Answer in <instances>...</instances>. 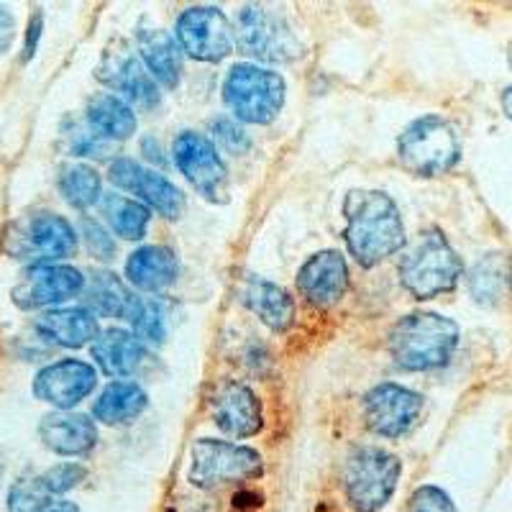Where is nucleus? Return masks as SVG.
I'll use <instances>...</instances> for the list:
<instances>
[{
  "label": "nucleus",
  "mask_w": 512,
  "mask_h": 512,
  "mask_svg": "<svg viewBox=\"0 0 512 512\" xmlns=\"http://www.w3.org/2000/svg\"><path fill=\"white\" fill-rule=\"evenodd\" d=\"M346 244L361 267L390 259L405 246V226L395 200L382 190H354L346 195Z\"/></svg>",
  "instance_id": "f257e3e1"
},
{
  "label": "nucleus",
  "mask_w": 512,
  "mask_h": 512,
  "mask_svg": "<svg viewBox=\"0 0 512 512\" xmlns=\"http://www.w3.org/2000/svg\"><path fill=\"white\" fill-rule=\"evenodd\" d=\"M461 331L454 320L438 313H410L390 331V354L397 367L408 372H428L446 367Z\"/></svg>",
  "instance_id": "f03ea898"
},
{
  "label": "nucleus",
  "mask_w": 512,
  "mask_h": 512,
  "mask_svg": "<svg viewBox=\"0 0 512 512\" xmlns=\"http://www.w3.org/2000/svg\"><path fill=\"white\" fill-rule=\"evenodd\" d=\"M461 272L464 267H461L459 254L438 228L420 233L418 241L410 246L400 262L402 287L418 300H431V297L456 290Z\"/></svg>",
  "instance_id": "7ed1b4c3"
},
{
  "label": "nucleus",
  "mask_w": 512,
  "mask_h": 512,
  "mask_svg": "<svg viewBox=\"0 0 512 512\" xmlns=\"http://www.w3.org/2000/svg\"><path fill=\"white\" fill-rule=\"evenodd\" d=\"M397 157L402 167L418 177L446 175L461 159L459 131L436 113L418 118L397 139Z\"/></svg>",
  "instance_id": "20e7f679"
},
{
  "label": "nucleus",
  "mask_w": 512,
  "mask_h": 512,
  "mask_svg": "<svg viewBox=\"0 0 512 512\" xmlns=\"http://www.w3.org/2000/svg\"><path fill=\"white\" fill-rule=\"evenodd\" d=\"M400 459L377 446H361L346 459L344 492L356 512H379L395 495Z\"/></svg>",
  "instance_id": "39448f33"
},
{
  "label": "nucleus",
  "mask_w": 512,
  "mask_h": 512,
  "mask_svg": "<svg viewBox=\"0 0 512 512\" xmlns=\"http://www.w3.org/2000/svg\"><path fill=\"white\" fill-rule=\"evenodd\" d=\"M3 249L18 262H31L36 267L75 254L77 233L72 223L57 213H31L6 228Z\"/></svg>",
  "instance_id": "423d86ee"
},
{
  "label": "nucleus",
  "mask_w": 512,
  "mask_h": 512,
  "mask_svg": "<svg viewBox=\"0 0 512 512\" xmlns=\"http://www.w3.org/2000/svg\"><path fill=\"white\" fill-rule=\"evenodd\" d=\"M282 75L256 64H233L223 80V100L246 123H269L285 105Z\"/></svg>",
  "instance_id": "0eeeda50"
},
{
  "label": "nucleus",
  "mask_w": 512,
  "mask_h": 512,
  "mask_svg": "<svg viewBox=\"0 0 512 512\" xmlns=\"http://www.w3.org/2000/svg\"><path fill=\"white\" fill-rule=\"evenodd\" d=\"M190 459L187 479L200 489L251 482V479H259L264 474V461L254 448L216 441V438H198L192 443Z\"/></svg>",
  "instance_id": "6e6552de"
},
{
  "label": "nucleus",
  "mask_w": 512,
  "mask_h": 512,
  "mask_svg": "<svg viewBox=\"0 0 512 512\" xmlns=\"http://www.w3.org/2000/svg\"><path fill=\"white\" fill-rule=\"evenodd\" d=\"M236 41L244 54L262 62H295L303 57V41L297 39L287 18L264 6H244L236 18Z\"/></svg>",
  "instance_id": "1a4fd4ad"
},
{
  "label": "nucleus",
  "mask_w": 512,
  "mask_h": 512,
  "mask_svg": "<svg viewBox=\"0 0 512 512\" xmlns=\"http://www.w3.org/2000/svg\"><path fill=\"white\" fill-rule=\"evenodd\" d=\"M172 152H175L177 169L190 182L192 190L210 203H226L231 180H228V169L213 141L205 139L198 131H182L175 139Z\"/></svg>",
  "instance_id": "9d476101"
},
{
  "label": "nucleus",
  "mask_w": 512,
  "mask_h": 512,
  "mask_svg": "<svg viewBox=\"0 0 512 512\" xmlns=\"http://www.w3.org/2000/svg\"><path fill=\"white\" fill-rule=\"evenodd\" d=\"M177 44L198 62H221L233 49L231 21L218 8H187L177 18Z\"/></svg>",
  "instance_id": "9b49d317"
},
{
  "label": "nucleus",
  "mask_w": 512,
  "mask_h": 512,
  "mask_svg": "<svg viewBox=\"0 0 512 512\" xmlns=\"http://www.w3.org/2000/svg\"><path fill=\"white\" fill-rule=\"evenodd\" d=\"M95 77L111 90L121 93L126 100L141 105V108L159 105L157 82L146 70L144 59H139V54L131 52L123 41H116V44L105 49Z\"/></svg>",
  "instance_id": "f8f14e48"
},
{
  "label": "nucleus",
  "mask_w": 512,
  "mask_h": 512,
  "mask_svg": "<svg viewBox=\"0 0 512 512\" xmlns=\"http://www.w3.org/2000/svg\"><path fill=\"white\" fill-rule=\"evenodd\" d=\"M423 397L395 382L377 384L364 397V418L377 436L397 438L408 433L418 420Z\"/></svg>",
  "instance_id": "ddd939ff"
},
{
  "label": "nucleus",
  "mask_w": 512,
  "mask_h": 512,
  "mask_svg": "<svg viewBox=\"0 0 512 512\" xmlns=\"http://www.w3.org/2000/svg\"><path fill=\"white\" fill-rule=\"evenodd\" d=\"M85 290V277L75 267H62V264H36L29 267L21 280L13 287V303L24 310L47 308L77 297Z\"/></svg>",
  "instance_id": "4468645a"
},
{
  "label": "nucleus",
  "mask_w": 512,
  "mask_h": 512,
  "mask_svg": "<svg viewBox=\"0 0 512 512\" xmlns=\"http://www.w3.org/2000/svg\"><path fill=\"white\" fill-rule=\"evenodd\" d=\"M108 177H111L113 185L141 198L146 208L159 210L162 216L180 218L182 210H185V195H182L180 187L172 185L167 177H162L154 169L141 167L134 159H116L108 169Z\"/></svg>",
  "instance_id": "2eb2a0df"
},
{
  "label": "nucleus",
  "mask_w": 512,
  "mask_h": 512,
  "mask_svg": "<svg viewBox=\"0 0 512 512\" xmlns=\"http://www.w3.org/2000/svg\"><path fill=\"white\" fill-rule=\"evenodd\" d=\"M98 384V374L88 361L62 359L41 369L34 379V392L39 400L59 410L75 408Z\"/></svg>",
  "instance_id": "dca6fc26"
},
{
  "label": "nucleus",
  "mask_w": 512,
  "mask_h": 512,
  "mask_svg": "<svg viewBox=\"0 0 512 512\" xmlns=\"http://www.w3.org/2000/svg\"><path fill=\"white\" fill-rule=\"evenodd\" d=\"M210 415L223 433L233 438H251L262 431V402L251 387L241 382H221L210 395Z\"/></svg>",
  "instance_id": "f3484780"
},
{
  "label": "nucleus",
  "mask_w": 512,
  "mask_h": 512,
  "mask_svg": "<svg viewBox=\"0 0 512 512\" xmlns=\"http://www.w3.org/2000/svg\"><path fill=\"white\" fill-rule=\"evenodd\" d=\"M349 287V267L338 251L310 256L297 272V290L315 308H333Z\"/></svg>",
  "instance_id": "a211bd4d"
},
{
  "label": "nucleus",
  "mask_w": 512,
  "mask_h": 512,
  "mask_svg": "<svg viewBox=\"0 0 512 512\" xmlns=\"http://www.w3.org/2000/svg\"><path fill=\"white\" fill-rule=\"evenodd\" d=\"M39 436L59 456H85L98 443V428L88 415L52 413L41 418Z\"/></svg>",
  "instance_id": "6ab92c4d"
},
{
  "label": "nucleus",
  "mask_w": 512,
  "mask_h": 512,
  "mask_svg": "<svg viewBox=\"0 0 512 512\" xmlns=\"http://www.w3.org/2000/svg\"><path fill=\"white\" fill-rule=\"evenodd\" d=\"M239 295L241 303L272 331H287L292 326V320H295V300H292V295L285 287L251 274L241 285Z\"/></svg>",
  "instance_id": "aec40b11"
},
{
  "label": "nucleus",
  "mask_w": 512,
  "mask_h": 512,
  "mask_svg": "<svg viewBox=\"0 0 512 512\" xmlns=\"http://www.w3.org/2000/svg\"><path fill=\"white\" fill-rule=\"evenodd\" d=\"M36 331L64 349H80L100 336L98 320L85 308L49 310L36 320Z\"/></svg>",
  "instance_id": "412c9836"
},
{
  "label": "nucleus",
  "mask_w": 512,
  "mask_h": 512,
  "mask_svg": "<svg viewBox=\"0 0 512 512\" xmlns=\"http://www.w3.org/2000/svg\"><path fill=\"white\" fill-rule=\"evenodd\" d=\"M180 264L175 251L167 246H141L128 256L126 277L144 292H159L177 280Z\"/></svg>",
  "instance_id": "4be33fe9"
},
{
  "label": "nucleus",
  "mask_w": 512,
  "mask_h": 512,
  "mask_svg": "<svg viewBox=\"0 0 512 512\" xmlns=\"http://www.w3.org/2000/svg\"><path fill=\"white\" fill-rule=\"evenodd\" d=\"M93 356L105 374L111 377H131L139 372L144 361V346L134 333L123 328H108L93 341Z\"/></svg>",
  "instance_id": "5701e85b"
},
{
  "label": "nucleus",
  "mask_w": 512,
  "mask_h": 512,
  "mask_svg": "<svg viewBox=\"0 0 512 512\" xmlns=\"http://www.w3.org/2000/svg\"><path fill=\"white\" fill-rule=\"evenodd\" d=\"M136 41H139V54L144 59L146 70L167 88H177L182 77L180 44L162 29H141Z\"/></svg>",
  "instance_id": "b1692460"
},
{
  "label": "nucleus",
  "mask_w": 512,
  "mask_h": 512,
  "mask_svg": "<svg viewBox=\"0 0 512 512\" xmlns=\"http://www.w3.org/2000/svg\"><path fill=\"white\" fill-rule=\"evenodd\" d=\"M85 303L90 310L111 318L131 320L139 305V297L128 292V287L113 272H90L85 280Z\"/></svg>",
  "instance_id": "393cba45"
},
{
  "label": "nucleus",
  "mask_w": 512,
  "mask_h": 512,
  "mask_svg": "<svg viewBox=\"0 0 512 512\" xmlns=\"http://www.w3.org/2000/svg\"><path fill=\"white\" fill-rule=\"evenodd\" d=\"M88 126L100 139L123 141L136 131V116L123 98L113 93H98L88 103Z\"/></svg>",
  "instance_id": "a878e982"
},
{
  "label": "nucleus",
  "mask_w": 512,
  "mask_h": 512,
  "mask_svg": "<svg viewBox=\"0 0 512 512\" xmlns=\"http://www.w3.org/2000/svg\"><path fill=\"white\" fill-rule=\"evenodd\" d=\"M149 405V397H146L144 387H139L136 382H128V379H121V382H111L100 392V397L95 400L93 415L98 420L108 425L128 423L134 420L136 415L144 413V408Z\"/></svg>",
  "instance_id": "bb28decb"
},
{
  "label": "nucleus",
  "mask_w": 512,
  "mask_h": 512,
  "mask_svg": "<svg viewBox=\"0 0 512 512\" xmlns=\"http://www.w3.org/2000/svg\"><path fill=\"white\" fill-rule=\"evenodd\" d=\"M100 208H103L105 221L111 223V228L121 239H144L146 228H149V218H152V210L146 208L144 203L126 198V195H118V192H105L103 198H100Z\"/></svg>",
  "instance_id": "cd10ccee"
},
{
  "label": "nucleus",
  "mask_w": 512,
  "mask_h": 512,
  "mask_svg": "<svg viewBox=\"0 0 512 512\" xmlns=\"http://www.w3.org/2000/svg\"><path fill=\"white\" fill-rule=\"evenodd\" d=\"M59 190H62L64 200L77 210L90 208L103 198L100 175L88 164H72V167L64 169L62 177H59Z\"/></svg>",
  "instance_id": "c85d7f7f"
},
{
  "label": "nucleus",
  "mask_w": 512,
  "mask_h": 512,
  "mask_svg": "<svg viewBox=\"0 0 512 512\" xmlns=\"http://www.w3.org/2000/svg\"><path fill=\"white\" fill-rule=\"evenodd\" d=\"M507 285V269L497 254L484 256L472 272V295L477 303L495 305Z\"/></svg>",
  "instance_id": "c756f323"
},
{
  "label": "nucleus",
  "mask_w": 512,
  "mask_h": 512,
  "mask_svg": "<svg viewBox=\"0 0 512 512\" xmlns=\"http://www.w3.org/2000/svg\"><path fill=\"white\" fill-rule=\"evenodd\" d=\"M131 326H134V336L141 344L159 346L167 338V313L154 300H139Z\"/></svg>",
  "instance_id": "7c9ffc66"
},
{
  "label": "nucleus",
  "mask_w": 512,
  "mask_h": 512,
  "mask_svg": "<svg viewBox=\"0 0 512 512\" xmlns=\"http://www.w3.org/2000/svg\"><path fill=\"white\" fill-rule=\"evenodd\" d=\"M49 502V492L41 477L18 479L8 495V512H39Z\"/></svg>",
  "instance_id": "2f4dec72"
},
{
  "label": "nucleus",
  "mask_w": 512,
  "mask_h": 512,
  "mask_svg": "<svg viewBox=\"0 0 512 512\" xmlns=\"http://www.w3.org/2000/svg\"><path fill=\"white\" fill-rule=\"evenodd\" d=\"M410 512H459L441 487L423 484L410 495Z\"/></svg>",
  "instance_id": "473e14b6"
},
{
  "label": "nucleus",
  "mask_w": 512,
  "mask_h": 512,
  "mask_svg": "<svg viewBox=\"0 0 512 512\" xmlns=\"http://www.w3.org/2000/svg\"><path fill=\"white\" fill-rule=\"evenodd\" d=\"M85 466L80 464H59L52 466L47 474H41V482L47 487L49 495H62L67 489L77 487L85 479Z\"/></svg>",
  "instance_id": "72a5a7b5"
},
{
  "label": "nucleus",
  "mask_w": 512,
  "mask_h": 512,
  "mask_svg": "<svg viewBox=\"0 0 512 512\" xmlns=\"http://www.w3.org/2000/svg\"><path fill=\"white\" fill-rule=\"evenodd\" d=\"M82 236H85V246H88L90 254L103 259V262H111L116 256V241L93 218H82Z\"/></svg>",
  "instance_id": "f704fd0d"
},
{
  "label": "nucleus",
  "mask_w": 512,
  "mask_h": 512,
  "mask_svg": "<svg viewBox=\"0 0 512 512\" xmlns=\"http://www.w3.org/2000/svg\"><path fill=\"white\" fill-rule=\"evenodd\" d=\"M213 134L221 141L223 149L231 154H244L251 146L249 136L244 134V128H241L239 123H233L231 118H218V121L213 123Z\"/></svg>",
  "instance_id": "c9c22d12"
},
{
  "label": "nucleus",
  "mask_w": 512,
  "mask_h": 512,
  "mask_svg": "<svg viewBox=\"0 0 512 512\" xmlns=\"http://www.w3.org/2000/svg\"><path fill=\"white\" fill-rule=\"evenodd\" d=\"M13 39H16V18H13L11 8L0 6V54L11 49Z\"/></svg>",
  "instance_id": "e433bc0d"
},
{
  "label": "nucleus",
  "mask_w": 512,
  "mask_h": 512,
  "mask_svg": "<svg viewBox=\"0 0 512 512\" xmlns=\"http://www.w3.org/2000/svg\"><path fill=\"white\" fill-rule=\"evenodd\" d=\"M41 29H44V18H41V13H34L29 21V34H26V44H24V59H31L36 52V44H39L41 39Z\"/></svg>",
  "instance_id": "4c0bfd02"
},
{
  "label": "nucleus",
  "mask_w": 512,
  "mask_h": 512,
  "mask_svg": "<svg viewBox=\"0 0 512 512\" xmlns=\"http://www.w3.org/2000/svg\"><path fill=\"white\" fill-rule=\"evenodd\" d=\"M39 512H80V507L67 500H49Z\"/></svg>",
  "instance_id": "58836bf2"
},
{
  "label": "nucleus",
  "mask_w": 512,
  "mask_h": 512,
  "mask_svg": "<svg viewBox=\"0 0 512 512\" xmlns=\"http://www.w3.org/2000/svg\"><path fill=\"white\" fill-rule=\"evenodd\" d=\"M500 103H502V111H505V116L512 121V85H510V88L502 90Z\"/></svg>",
  "instance_id": "ea45409f"
},
{
  "label": "nucleus",
  "mask_w": 512,
  "mask_h": 512,
  "mask_svg": "<svg viewBox=\"0 0 512 512\" xmlns=\"http://www.w3.org/2000/svg\"><path fill=\"white\" fill-rule=\"evenodd\" d=\"M507 62H510V67H512V41H510V47H507Z\"/></svg>",
  "instance_id": "a19ab883"
}]
</instances>
